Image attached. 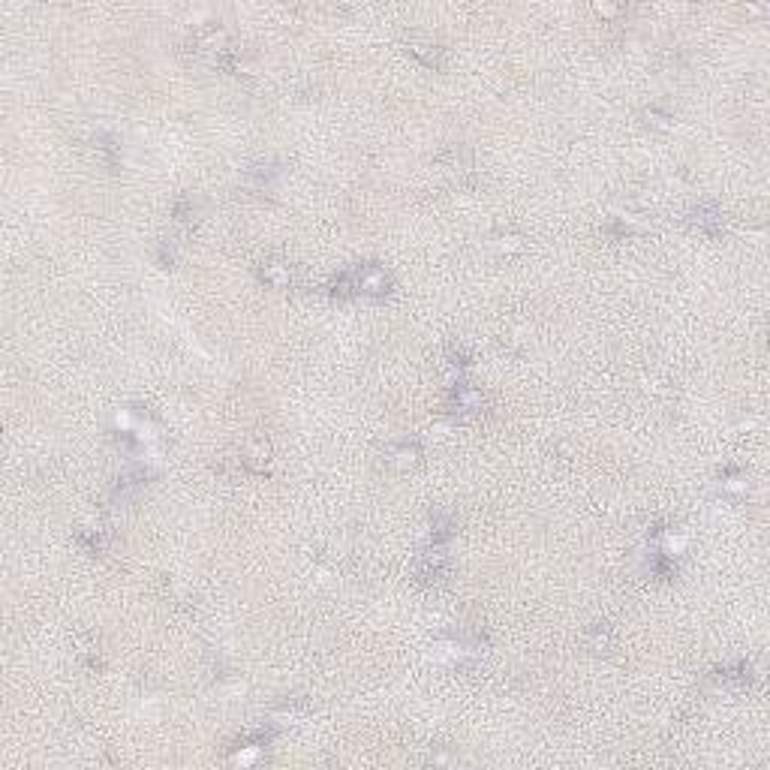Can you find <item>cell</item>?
Segmentation results:
<instances>
[{
    "mask_svg": "<svg viewBox=\"0 0 770 770\" xmlns=\"http://www.w3.org/2000/svg\"><path fill=\"white\" fill-rule=\"evenodd\" d=\"M356 283L361 295H373L380 298L391 289V274L383 268V265H364V268L356 271Z\"/></svg>",
    "mask_w": 770,
    "mask_h": 770,
    "instance_id": "6da1fadb",
    "label": "cell"
},
{
    "mask_svg": "<svg viewBox=\"0 0 770 770\" xmlns=\"http://www.w3.org/2000/svg\"><path fill=\"white\" fill-rule=\"evenodd\" d=\"M424 584H439L446 575H449V557L443 551H427L424 557L419 560V569H415Z\"/></svg>",
    "mask_w": 770,
    "mask_h": 770,
    "instance_id": "7a4b0ae2",
    "label": "cell"
},
{
    "mask_svg": "<svg viewBox=\"0 0 770 770\" xmlns=\"http://www.w3.org/2000/svg\"><path fill=\"white\" fill-rule=\"evenodd\" d=\"M259 277L268 286H274V289H289L295 283V271H292V265L289 262H262L259 265Z\"/></svg>",
    "mask_w": 770,
    "mask_h": 770,
    "instance_id": "3957f363",
    "label": "cell"
},
{
    "mask_svg": "<svg viewBox=\"0 0 770 770\" xmlns=\"http://www.w3.org/2000/svg\"><path fill=\"white\" fill-rule=\"evenodd\" d=\"M485 407V395L473 385H458L451 391V409L454 412H478Z\"/></svg>",
    "mask_w": 770,
    "mask_h": 770,
    "instance_id": "277c9868",
    "label": "cell"
},
{
    "mask_svg": "<svg viewBox=\"0 0 770 770\" xmlns=\"http://www.w3.org/2000/svg\"><path fill=\"white\" fill-rule=\"evenodd\" d=\"M409 55H415L422 60L424 67H431V70H443L446 64V52L439 48L436 43H427V40H409Z\"/></svg>",
    "mask_w": 770,
    "mask_h": 770,
    "instance_id": "5b68a950",
    "label": "cell"
},
{
    "mask_svg": "<svg viewBox=\"0 0 770 770\" xmlns=\"http://www.w3.org/2000/svg\"><path fill=\"white\" fill-rule=\"evenodd\" d=\"M692 223H695L698 229L716 235L719 229H722V214H719L716 205H698L695 211H692Z\"/></svg>",
    "mask_w": 770,
    "mask_h": 770,
    "instance_id": "8992f818",
    "label": "cell"
},
{
    "mask_svg": "<svg viewBox=\"0 0 770 770\" xmlns=\"http://www.w3.org/2000/svg\"><path fill=\"white\" fill-rule=\"evenodd\" d=\"M419 458H422V449H419V443H409V439H407V443H400V446L391 449V463L400 466V470L412 466Z\"/></svg>",
    "mask_w": 770,
    "mask_h": 770,
    "instance_id": "52a82bcc",
    "label": "cell"
},
{
    "mask_svg": "<svg viewBox=\"0 0 770 770\" xmlns=\"http://www.w3.org/2000/svg\"><path fill=\"white\" fill-rule=\"evenodd\" d=\"M142 488H145V473H127L123 478H118L115 497H118L121 502H127V500H130V497H136Z\"/></svg>",
    "mask_w": 770,
    "mask_h": 770,
    "instance_id": "ba28073f",
    "label": "cell"
},
{
    "mask_svg": "<svg viewBox=\"0 0 770 770\" xmlns=\"http://www.w3.org/2000/svg\"><path fill=\"white\" fill-rule=\"evenodd\" d=\"M722 683H728V686H747L749 683V665L747 662H737V665H728V668H722Z\"/></svg>",
    "mask_w": 770,
    "mask_h": 770,
    "instance_id": "9c48e42d",
    "label": "cell"
},
{
    "mask_svg": "<svg viewBox=\"0 0 770 770\" xmlns=\"http://www.w3.org/2000/svg\"><path fill=\"white\" fill-rule=\"evenodd\" d=\"M358 292V283H356V271H346V274H340L331 280V295L337 298H349V295H356Z\"/></svg>",
    "mask_w": 770,
    "mask_h": 770,
    "instance_id": "30bf717a",
    "label": "cell"
},
{
    "mask_svg": "<svg viewBox=\"0 0 770 770\" xmlns=\"http://www.w3.org/2000/svg\"><path fill=\"white\" fill-rule=\"evenodd\" d=\"M451 533H454V521H451V517L449 515H436L434 517V533H431L434 545H443V541H449Z\"/></svg>",
    "mask_w": 770,
    "mask_h": 770,
    "instance_id": "8fae6325",
    "label": "cell"
},
{
    "mask_svg": "<svg viewBox=\"0 0 770 770\" xmlns=\"http://www.w3.org/2000/svg\"><path fill=\"white\" fill-rule=\"evenodd\" d=\"M608 644H611V635H608V626L599 623V626H593V632H590V647L596 650V653H605L608 650Z\"/></svg>",
    "mask_w": 770,
    "mask_h": 770,
    "instance_id": "7c38bea8",
    "label": "cell"
},
{
    "mask_svg": "<svg viewBox=\"0 0 770 770\" xmlns=\"http://www.w3.org/2000/svg\"><path fill=\"white\" fill-rule=\"evenodd\" d=\"M97 148L103 150V157H106V163H109V166H115V163H118V160H115V154H118V145H115V138H111V136H99V145H97Z\"/></svg>",
    "mask_w": 770,
    "mask_h": 770,
    "instance_id": "4fadbf2b",
    "label": "cell"
},
{
    "mask_svg": "<svg viewBox=\"0 0 770 770\" xmlns=\"http://www.w3.org/2000/svg\"><path fill=\"white\" fill-rule=\"evenodd\" d=\"M449 358H451V364H458V368H466V364H470V352L461 349V346H451Z\"/></svg>",
    "mask_w": 770,
    "mask_h": 770,
    "instance_id": "5bb4252c",
    "label": "cell"
}]
</instances>
